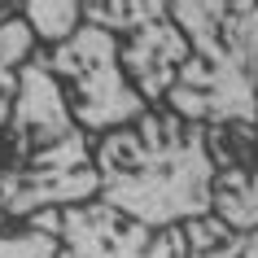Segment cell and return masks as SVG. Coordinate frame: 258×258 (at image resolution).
I'll return each instance as SVG.
<instances>
[{"label":"cell","mask_w":258,"mask_h":258,"mask_svg":"<svg viewBox=\"0 0 258 258\" xmlns=\"http://www.w3.org/2000/svg\"><path fill=\"white\" fill-rule=\"evenodd\" d=\"M96 202L136 219L145 228H179L210 215L215 153L210 127L175 118L171 109H149L132 127L92 140Z\"/></svg>","instance_id":"1"},{"label":"cell","mask_w":258,"mask_h":258,"mask_svg":"<svg viewBox=\"0 0 258 258\" xmlns=\"http://www.w3.org/2000/svg\"><path fill=\"white\" fill-rule=\"evenodd\" d=\"M83 202H96L92 136L75 127L57 79L31 53L18 70L14 114L0 127V228Z\"/></svg>","instance_id":"2"},{"label":"cell","mask_w":258,"mask_h":258,"mask_svg":"<svg viewBox=\"0 0 258 258\" xmlns=\"http://www.w3.org/2000/svg\"><path fill=\"white\" fill-rule=\"evenodd\" d=\"M188 40L162 109L197 127H254L258 118V0H166Z\"/></svg>","instance_id":"3"},{"label":"cell","mask_w":258,"mask_h":258,"mask_svg":"<svg viewBox=\"0 0 258 258\" xmlns=\"http://www.w3.org/2000/svg\"><path fill=\"white\" fill-rule=\"evenodd\" d=\"M44 70L57 79L61 101H66L70 118L83 136H105L118 127H132L136 118L149 114V105L136 96L118 66V40L83 22L70 40L57 48H35Z\"/></svg>","instance_id":"4"},{"label":"cell","mask_w":258,"mask_h":258,"mask_svg":"<svg viewBox=\"0 0 258 258\" xmlns=\"http://www.w3.org/2000/svg\"><path fill=\"white\" fill-rule=\"evenodd\" d=\"M179 228H145L101 202L66 206L57 223V258H184Z\"/></svg>","instance_id":"5"},{"label":"cell","mask_w":258,"mask_h":258,"mask_svg":"<svg viewBox=\"0 0 258 258\" xmlns=\"http://www.w3.org/2000/svg\"><path fill=\"white\" fill-rule=\"evenodd\" d=\"M184 61H188V40L171 22L166 0H153L149 18L118 40V66H122L127 83L136 88V96L149 109H158L166 101L171 83H175V70Z\"/></svg>","instance_id":"6"},{"label":"cell","mask_w":258,"mask_h":258,"mask_svg":"<svg viewBox=\"0 0 258 258\" xmlns=\"http://www.w3.org/2000/svg\"><path fill=\"white\" fill-rule=\"evenodd\" d=\"M215 188L210 215L232 232H258V140L254 127H210Z\"/></svg>","instance_id":"7"},{"label":"cell","mask_w":258,"mask_h":258,"mask_svg":"<svg viewBox=\"0 0 258 258\" xmlns=\"http://www.w3.org/2000/svg\"><path fill=\"white\" fill-rule=\"evenodd\" d=\"M18 18L27 22L35 44L57 48L83 27V0H18Z\"/></svg>","instance_id":"8"},{"label":"cell","mask_w":258,"mask_h":258,"mask_svg":"<svg viewBox=\"0 0 258 258\" xmlns=\"http://www.w3.org/2000/svg\"><path fill=\"white\" fill-rule=\"evenodd\" d=\"M179 232H184V245H188L184 258H241L245 254V232H232L215 215L188 219V223H179Z\"/></svg>","instance_id":"9"},{"label":"cell","mask_w":258,"mask_h":258,"mask_svg":"<svg viewBox=\"0 0 258 258\" xmlns=\"http://www.w3.org/2000/svg\"><path fill=\"white\" fill-rule=\"evenodd\" d=\"M0 258H57V236L35 228H0Z\"/></svg>","instance_id":"10"},{"label":"cell","mask_w":258,"mask_h":258,"mask_svg":"<svg viewBox=\"0 0 258 258\" xmlns=\"http://www.w3.org/2000/svg\"><path fill=\"white\" fill-rule=\"evenodd\" d=\"M241 258H258V232H245V254Z\"/></svg>","instance_id":"11"},{"label":"cell","mask_w":258,"mask_h":258,"mask_svg":"<svg viewBox=\"0 0 258 258\" xmlns=\"http://www.w3.org/2000/svg\"><path fill=\"white\" fill-rule=\"evenodd\" d=\"M14 14H18V0H0V27H5Z\"/></svg>","instance_id":"12"},{"label":"cell","mask_w":258,"mask_h":258,"mask_svg":"<svg viewBox=\"0 0 258 258\" xmlns=\"http://www.w3.org/2000/svg\"><path fill=\"white\" fill-rule=\"evenodd\" d=\"M254 140H258V118H254Z\"/></svg>","instance_id":"13"}]
</instances>
